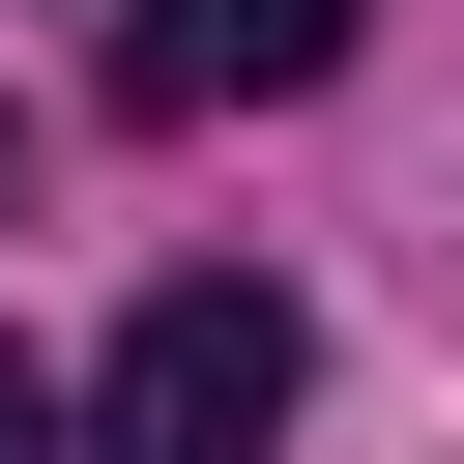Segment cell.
Wrapping results in <instances>:
<instances>
[{"label": "cell", "instance_id": "3", "mask_svg": "<svg viewBox=\"0 0 464 464\" xmlns=\"http://www.w3.org/2000/svg\"><path fill=\"white\" fill-rule=\"evenodd\" d=\"M58 435H87V406H58V377H29V348H0V464H58Z\"/></svg>", "mask_w": 464, "mask_h": 464}, {"label": "cell", "instance_id": "2", "mask_svg": "<svg viewBox=\"0 0 464 464\" xmlns=\"http://www.w3.org/2000/svg\"><path fill=\"white\" fill-rule=\"evenodd\" d=\"M348 58V0H116V116L174 145V116H290Z\"/></svg>", "mask_w": 464, "mask_h": 464}, {"label": "cell", "instance_id": "1", "mask_svg": "<svg viewBox=\"0 0 464 464\" xmlns=\"http://www.w3.org/2000/svg\"><path fill=\"white\" fill-rule=\"evenodd\" d=\"M261 435H290V290H261V261H174V290L116 319V377H87L58 464H261Z\"/></svg>", "mask_w": 464, "mask_h": 464}]
</instances>
